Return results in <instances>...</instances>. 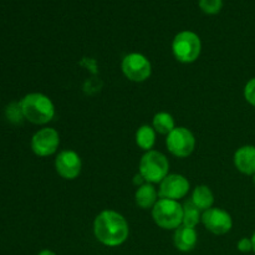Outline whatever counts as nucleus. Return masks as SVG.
I'll use <instances>...</instances> for the list:
<instances>
[{"label": "nucleus", "instance_id": "nucleus-1", "mask_svg": "<svg viewBox=\"0 0 255 255\" xmlns=\"http://www.w3.org/2000/svg\"><path fill=\"white\" fill-rule=\"evenodd\" d=\"M94 233L97 241L106 247H119L127 241L128 223L122 214L115 211H102L94 222Z\"/></svg>", "mask_w": 255, "mask_h": 255}, {"label": "nucleus", "instance_id": "nucleus-2", "mask_svg": "<svg viewBox=\"0 0 255 255\" xmlns=\"http://www.w3.org/2000/svg\"><path fill=\"white\" fill-rule=\"evenodd\" d=\"M22 116L35 125H46L55 117V106L51 100L42 94H29L19 102Z\"/></svg>", "mask_w": 255, "mask_h": 255}, {"label": "nucleus", "instance_id": "nucleus-3", "mask_svg": "<svg viewBox=\"0 0 255 255\" xmlns=\"http://www.w3.org/2000/svg\"><path fill=\"white\" fill-rule=\"evenodd\" d=\"M152 218L162 229L176 231L183 222V206L178 201L161 198L152 208Z\"/></svg>", "mask_w": 255, "mask_h": 255}, {"label": "nucleus", "instance_id": "nucleus-4", "mask_svg": "<svg viewBox=\"0 0 255 255\" xmlns=\"http://www.w3.org/2000/svg\"><path fill=\"white\" fill-rule=\"evenodd\" d=\"M202 51V41L198 35L189 30L178 32L172 41L173 56L182 64L197 61Z\"/></svg>", "mask_w": 255, "mask_h": 255}, {"label": "nucleus", "instance_id": "nucleus-5", "mask_svg": "<svg viewBox=\"0 0 255 255\" xmlns=\"http://www.w3.org/2000/svg\"><path fill=\"white\" fill-rule=\"evenodd\" d=\"M169 171V162L163 153L148 151L139 161V174L147 183H161Z\"/></svg>", "mask_w": 255, "mask_h": 255}, {"label": "nucleus", "instance_id": "nucleus-6", "mask_svg": "<svg viewBox=\"0 0 255 255\" xmlns=\"http://www.w3.org/2000/svg\"><path fill=\"white\" fill-rule=\"evenodd\" d=\"M122 72L125 76L133 82H143L149 79L152 74V65L144 55L131 52L122 60Z\"/></svg>", "mask_w": 255, "mask_h": 255}, {"label": "nucleus", "instance_id": "nucleus-7", "mask_svg": "<svg viewBox=\"0 0 255 255\" xmlns=\"http://www.w3.org/2000/svg\"><path fill=\"white\" fill-rule=\"evenodd\" d=\"M166 146L173 156L184 158L193 153L196 148V138L186 127H176L171 133L167 134Z\"/></svg>", "mask_w": 255, "mask_h": 255}, {"label": "nucleus", "instance_id": "nucleus-8", "mask_svg": "<svg viewBox=\"0 0 255 255\" xmlns=\"http://www.w3.org/2000/svg\"><path fill=\"white\" fill-rule=\"evenodd\" d=\"M60 146L59 132L51 127L39 129L31 138V149L36 156L47 157L54 154Z\"/></svg>", "mask_w": 255, "mask_h": 255}, {"label": "nucleus", "instance_id": "nucleus-9", "mask_svg": "<svg viewBox=\"0 0 255 255\" xmlns=\"http://www.w3.org/2000/svg\"><path fill=\"white\" fill-rule=\"evenodd\" d=\"M202 223L211 233L216 236H223L231 232L233 227V219L227 211L221 208H209L202 214Z\"/></svg>", "mask_w": 255, "mask_h": 255}, {"label": "nucleus", "instance_id": "nucleus-10", "mask_svg": "<svg viewBox=\"0 0 255 255\" xmlns=\"http://www.w3.org/2000/svg\"><path fill=\"white\" fill-rule=\"evenodd\" d=\"M191 184L188 179L182 174H168L163 181L159 183V198L178 201L184 198L189 192Z\"/></svg>", "mask_w": 255, "mask_h": 255}, {"label": "nucleus", "instance_id": "nucleus-11", "mask_svg": "<svg viewBox=\"0 0 255 255\" xmlns=\"http://www.w3.org/2000/svg\"><path fill=\"white\" fill-rule=\"evenodd\" d=\"M55 168L59 176L64 179L77 178L81 173L82 162L79 154L75 151L67 149V151H61L55 158Z\"/></svg>", "mask_w": 255, "mask_h": 255}, {"label": "nucleus", "instance_id": "nucleus-12", "mask_svg": "<svg viewBox=\"0 0 255 255\" xmlns=\"http://www.w3.org/2000/svg\"><path fill=\"white\" fill-rule=\"evenodd\" d=\"M234 164L237 169L244 174L254 176L255 174V146L241 147L234 153Z\"/></svg>", "mask_w": 255, "mask_h": 255}, {"label": "nucleus", "instance_id": "nucleus-13", "mask_svg": "<svg viewBox=\"0 0 255 255\" xmlns=\"http://www.w3.org/2000/svg\"><path fill=\"white\" fill-rule=\"evenodd\" d=\"M197 242H198V236L194 228L181 226L174 231L173 243L178 251L184 253L193 251L197 246Z\"/></svg>", "mask_w": 255, "mask_h": 255}, {"label": "nucleus", "instance_id": "nucleus-14", "mask_svg": "<svg viewBox=\"0 0 255 255\" xmlns=\"http://www.w3.org/2000/svg\"><path fill=\"white\" fill-rule=\"evenodd\" d=\"M157 198H158V192L156 191L152 183L141 184L136 191V194H134L136 204L142 209L153 208V206L158 201Z\"/></svg>", "mask_w": 255, "mask_h": 255}, {"label": "nucleus", "instance_id": "nucleus-15", "mask_svg": "<svg viewBox=\"0 0 255 255\" xmlns=\"http://www.w3.org/2000/svg\"><path fill=\"white\" fill-rule=\"evenodd\" d=\"M191 201L193 202V204L199 211H208L209 208H212V206L214 203L213 192L211 191V188L208 186L202 184V186H198L194 188Z\"/></svg>", "mask_w": 255, "mask_h": 255}, {"label": "nucleus", "instance_id": "nucleus-16", "mask_svg": "<svg viewBox=\"0 0 255 255\" xmlns=\"http://www.w3.org/2000/svg\"><path fill=\"white\" fill-rule=\"evenodd\" d=\"M136 143L143 151H152L156 143V131L153 127L148 125H143L136 132Z\"/></svg>", "mask_w": 255, "mask_h": 255}, {"label": "nucleus", "instance_id": "nucleus-17", "mask_svg": "<svg viewBox=\"0 0 255 255\" xmlns=\"http://www.w3.org/2000/svg\"><path fill=\"white\" fill-rule=\"evenodd\" d=\"M152 127L158 133L169 134L176 128V124H174V119L171 114H168V112H158V114L154 115Z\"/></svg>", "mask_w": 255, "mask_h": 255}, {"label": "nucleus", "instance_id": "nucleus-18", "mask_svg": "<svg viewBox=\"0 0 255 255\" xmlns=\"http://www.w3.org/2000/svg\"><path fill=\"white\" fill-rule=\"evenodd\" d=\"M202 211H199L193 202L188 201L183 206V222L182 226L189 227V228H196L199 222L202 221Z\"/></svg>", "mask_w": 255, "mask_h": 255}, {"label": "nucleus", "instance_id": "nucleus-19", "mask_svg": "<svg viewBox=\"0 0 255 255\" xmlns=\"http://www.w3.org/2000/svg\"><path fill=\"white\" fill-rule=\"evenodd\" d=\"M223 6V0H199V7L208 15L218 14Z\"/></svg>", "mask_w": 255, "mask_h": 255}, {"label": "nucleus", "instance_id": "nucleus-20", "mask_svg": "<svg viewBox=\"0 0 255 255\" xmlns=\"http://www.w3.org/2000/svg\"><path fill=\"white\" fill-rule=\"evenodd\" d=\"M6 117L10 122H12V124H19V122H21L24 116H22V111L19 102H14V104H10L9 106H7Z\"/></svg>", "mask_w": 255, "mask_h": 255}, {"label": "nucleus", "instance_id": "nucleus-21", "mask_svg": "<svg viewBox=\"0 0 255 255\" xmlns=\"http://www.w3.org/2000/svg\"><path fill=\"white\" fill-rule=\"evenodd\" d=\"M244 97L248 104L255 107V77L247 82L246 87H244Z\"/></svg>", "mask_w": 255, "mask_h": 255}, {"label": "nucleus", "instance_id": "nucleus-22", "mask_svg": "<svg viewBox=\"0 0 255 255\" xmlns=\"http://www.w3.org/2000/svg\"><path fill=\"white\" fill-rule=\"evenodd\" d=\"M238 251L242 253H249L253 251V243H252V238H242L238 242Z\"/></svg>", "mask_w": 255, "mask_h": 255}, {"label": "nucleus", "instance_id": "nucleus-23", "mask_svg": "<svg viewBox=\"0 0 255 255\" xmlns=\"http://www.w3.org/2000/svg\"><path fill=\"white\" fill-rule=\"evenodd\" d=\"M39 255H56L52 251H49V249H45V251H41Z\"/></svg>", "mask_w": 255, "mask_h": 255}, {"label": "nucleus", "instance_id": "nucleus-24", "mask_svg": "<svg viewBox=\"0 0 255 255\" xmlns=\"http://www.w3.org/2000/svg\"><path fill=\"white\" fill-rule=\"evenodd\" d=\"M252 243H253V252L255 253V233L253 234V237H252Z\"/></svg>", "mask_w": 255, "mask_h": 255}, {"label": "nucleus", "instance_id": "nucleus-25", "mask_svg": "<svg viewBox=\"0 0 255 255\" xmlns=\"http://www.w3.org/2000/svg\"><path fill=\"white\" fill-rule=\"evenodd\" d=\"M253 183H254V186H255V174L253 176Z\"/></svg>", "mask_w": 255, "mask_h": 255}]
</instances>
